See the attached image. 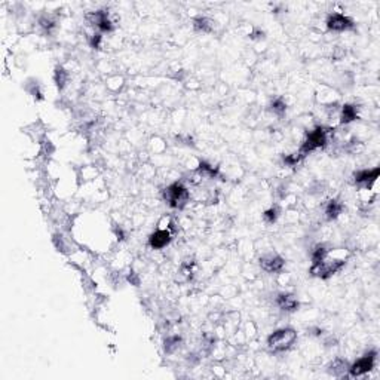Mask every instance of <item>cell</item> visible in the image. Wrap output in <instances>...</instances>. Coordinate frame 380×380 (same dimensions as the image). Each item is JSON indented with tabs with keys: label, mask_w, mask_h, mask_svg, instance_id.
Here are the masks:
<instances>
[{
	"label": "cell",
	"mask_w": 380,
	"mask_h": 380,
	"mask_svg": "<svg viewBox=\"0 0 380 380\" xmlns=\"http://www.w3.org/2000/svg\"><path fill=\"white\" fill-rule=\"evenodd\" d=\"M346 264V257L345 256H337L333 254L331 250L327 251V254L322 257L320 262L312 263L311 267V273L317 278L321 279H328L330 276L336 275L337 272H340Z\"/></svg>",
	"instance_id": "obj_1"
},
{
	"label": "cell",
	"mask_w": 380,
	"mask_h": 380,
	"mask_svg": "<svg viewBox=\"0 0 380 380\" xmlns=\"http://www.w3.org/2000/svg\"><path fill=\"white\" fill-rule=\"evenodd\" d=\"M295 340H297V331L294 328L290 327L279 328L267 337V348L272 352H285L292 348Z\"/></svg>",
	"instance_id": "obj_2"
},
{
	"label": "cell",
	"mask_w": 380,
	"mask_h": 380,
	"mask_svg": "<svg viewBox=\"0 0 380 380\" xmlns=\"http://www.w3.org/2000/svg\"><path fill=\"white\" fill-rule=\"evenodd\" d=\"M164 198L165 201L168 202V205L174 209H183L187 202H189V198H190V193L187 190V187L180 183V181H176L173 184H170L165 190H164Z\"/></svg>",
	"instance_id": "obj_3"
},
{
	"label": "cell",
	"mask_w": 380,
	"mask_h": 380,
	"mask_svg": "<svg viewBox=\"0 0 380 380\" xmlns=\"http://www.w3.org/2000/svg\"><path fill=\"white\" fill-rule=\"evenodd\" d=\"M328 143V131L324 128V126H318L315 128L314 131H311L306 137V140L303 141L301 147L298 148V153L306 158L309 153L318 150V148H322Z\"/></svg>",
	"instance_id": "obj_4"
},
{
	"label": "cell",
	"mask_w": 380,
	"mask_h": 380,
	"mask_svg": "<svg viewBox=\"0 0 380 380\" xmlns=\"http://www.w3.org/2000/svg\"><path fill=\"white\" fill-rule=\"evenodd\" d=\"M376 359H377V352L376 351H370L368 353H365L364 356H361L356 362H353L348 368L349 376L351 377H359V376H364V374L370 373L374 368Z\"/></svg>",
	"instance_id": "obj_5"
},
{
	"label": "cell",
	"mask_w": 380,
	"mask_h": 380,
	"mask_svg": "<svg viewBox=\"0 0 380 380\" xmlns=\"http://www.w3.org/2000/svg\"><path fill=\"white\" fill-rule=\"evenodd\" d=\"M327 29L330 31H334V33H343V31H349L355 27L352 18H349L348 15L345 14H340V12H334L331 15H328L327 18Z\"/></svg>",
	"instance_id": "obj_6"
},
{
	"label": "cell",
	"mask_w": 380,
	"mask_h": 380,
	"mask_svg": "<svg viewBox=\"0 0 380 380\" xmlns=\"http://www.w3.org/2000/svg\"><path fill=\"white\" fill-rule=\"evenodd\" d=\"M88 21L94 27L100 30V33H112L115 30V24L107 11H95L89 14Z\"/></svg>",
	"instance_id": "obj_7"
},
{
	"label": "cell",
	"mask_w": 380,
	"mask_h": 380,
	"mask_svg": "<svg viewBox=\"0 0 380 380\" xmlns=\"http://www.w3.org/2000/svg\"><path fill=\"white\" fill-rule=\"evenodd\" d=\"M260 266L262 269L269 272V273H278L284 269L285 266V262L284 259L276 254V253H269V254H264L260 257Z\"/></svg>",
	"instance_id": "obj_8"
},
{
	"label": "cell",
	"mask_w": 380,
	"mask_h": 380,
	"mask_svg": "<svg viewBox=\"0 0 380 380\" xmlns=\"http://www.w3.org/2000/svg\"><path fill=\"white\" fill-rule=\"evenodd\" d=\"M380 170L376 167L373 170H359L353 174V181L358 184V186H362L365 187V190H368L377 180L379 177Z\"/></svg>",
	"instance_id": "obj_9"
},
{
	"label": "cell",
	"mask_w": 380,
	"mask_h": 380,
	"mask_svg": "<svg viewBox=\"0 0 380 380\" xmlns=\"http://www.w3.org/2000/svg\"><path fill=\"white\" fill-rule=\"evenodd\" d=\"M171 232L170 229H158L155 234L150 235L148 238V245L151 250H162L171 242Z\"/></svg>",
	"instance_id": "obj_10"
},
{
	"label": "cell",
	"mask_w": 380,
	"mask_h": 380,
	"mask_svg": "<svg viewBox=\"0 0 380 380\" xmlns=\"http://www.w3.org/2000/svg\"><path fill=\"white\" fill-rule=\"evenodd\" d=\"M276 306L284 312H295L298 309V300L294 294L281 292L276 295Z\"/></svg>",
	"instance_id": "obj_11"
},
{
	"label": "cell",
	"mask_w": 380,
	"mask_h": 380,
	"mask_svg": "<svg viewBox=\"0 0 380 380\" xmlns=\"http://www.w3.org/2000/svg\"><path fill=\"white\" fill-rule=\"evenodd\" d=\"M340 123L342 125H349L353 120L358 119V107L355 104H345L340 109Z\"/></svg>",
	"instance_id": "obj_12"
},
{
	"label": "cell",
	"mask_w": 380,
	"mask_h": 380,
	"mask_svg": "<svg viewBox=\"0 0 380 380\" xmlns=\"http://www.w3.org/2000/svg\"><path fill=\"white\" fill-rule=\"evenodd\" d=\"M345 205L339 199H330L325 205V217L327 220H336L343 212Z\"/></svg>",
	"instance_id": "obj_13"
},
{
	"label": "cell",
	"mask_w": 380,
	"mask_h": 380,
	"mask_svg": "<svg viewBox=\"0 0 380 380\" xmlns=\"http://www.w3.org/2000/svg\"><path fill=\"white\" fill-rule=\"evenodd\" d=\"M193 29L199 33H211L214 30V21L208 17H198L193 21Z\"/></svg>",
	"instance_id": "obj_14"
},
{
	"label": "cell",
	"mask_w": 380,
	"mask_h": 380,
	"mask_svg": "<svg viewBox=\"0 0 380 380\" xmlns=\"http://www.w3.org/2000/svg\"><path fill=\"white\" fill-rule=\"evenodd\" d=\"M269 110H270L275 116L282 117L285 115V112H287V103H285V100L281 98V97L273 98V100L270 101V104H269Z\"/></svg>",
	"instance_id": "obj_15"
},
{
	"label": "cell",
	"mask_w": 380,
	"mask_h": 380,
	"mask_svg": "<svg viewBox=\"0 0 380 380\" xmlns=\"http://www.w3.org/2000/svg\"><path fill=\"white\" fill-rule=\"evenodd\" d=\"M196 173L201 177H205V178H217L218 177V168L212 167L208 162H199V165L196 168Z\"/></svg>",
	"instance_id": "obj_16"
},
{
	"label": "cell",
	"mask_w": 380,
	"mask_h": 380,
	"mask_svg": "<svg viewBox=\"0 0 380 380\" xmlns=\"http://www.w3.org/2000/svg\"><path fill=\"white\" fill-rule=\"evenodd\" d=\"M348 368H349L348 362L343 361V359H340V358H337V359H334V361L330 364L328 371H330L333 376H342V374H345V373L348 371Z\"/></svg>",
	"instance_id": "obj_17"
},
{
	"label": "cell",
	"mask_w": 380,
	"mask_h": 380,
	"mask_svg": "<svg viewBox=\"0 0 380 380\" xmlns=\"http://www.w3.org/2000/svg\"><path fill=\"white\" fill-rule=\"evenodd\" d=\"M181 345H183V339L180 336H170L164 342V349L167 353H174L181 348Z\"/></svg>",
	"instance_id": "obj_18"
},
{
	"label": "cell",
	"mask_w": 380,
	"mask_h": 380,
	"mask_svg": "<svg viewBox=\"0 0 380 380\" xmlns=\"http://www.w3.org/2000/svg\"><path fill=\"white\" fill-rule=\"evenodd\" d=\"M54 81H55L58 89H64V87L67 85V81H68V73L62 67H57L55 73H54Z\"/></svg>",
	"instance_id": "obj_19"
},
{
	"label": "cell",
	"mask_w": 380,
	"mask_h": 380,
	"mask_svg": "<svg viewBox=\"0 0 380 380\" xmlns=\"http://www.w3.org/2000/svg\"><path fill=\"white\" fill-rule=\"evenodd\" d=\"M279 208L278 206H270L269 209H266L263 212V218L264 221L267 223V224H273V223H276V220L279 218Z\"/></svg>",
	"instance_id": "obj_20"
},
{
	"label": "cell",
	"mask_w": 380,
	"mask_h": 380,
	"mask_svg": "<svg viewBox=\"0 0 380 380\" xmlns=\"http://www.w3.org/2000/svg\"><path fill=\"white\" fill-rule=\"evenodd\" d=\"M39 24H40V27L45 30V31H51V30L55 29L57 20L52 15H43V17H40Z\"/></svg>",
	"instance_id": "obj_21"
},
{
	"label": "cell",
	"mask_w": 380,
	"mask_h": 380,
	"mask_svg": "<svg viewBox=\"0 0 380 380\" xmlns=\"http://www.w3.org/2000/svg\"><path fill=\"white\" fill-rule=\"evenodd\" d=\"M301 159H303V156H301L298 151H295V153L288 155V156H285V158H284V164H285V165H288V167H295V165H297Z\"/></svg>",
	"instance_id": "obj_22"
},
{
	"label": "cell",
	"mask_w": 380,
	"mask_h": 380,
	"mask_svg": "<svg viewBox=\"0 0 380 380\" xmlns=\"http://www.w3.org/2000/svg\"><path fill=\"white\" fill-rule=\"evenodd\" d=\"M29 92L34 97V98H37V100H42L43 98V91L40 88V84L39 82H33V84H30L29 85Z\"/></svg>",
	"instance_id": "obj_23"
},
{
	"label": "cell",
	"mask_w": 380,
	"mask_h": 380,
	"mask_svg": "<svg viewBox=\"0 0 380 380\" xmlns=\"http://www.w3.org/2000/svg\"><path fill=\"white\" fill-rule=\"evenodd\" d=\"M101 40H103V36L101 33H94L89 39V45L94 48V49H100L101 48Z\"/></svg>",
	"instance_id": "obj_24"
}]
</instances>
